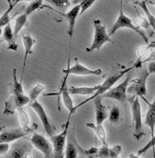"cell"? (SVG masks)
I'll use <instances>...</instances> for the list:
<instances>
[{
	"label": "cell",
	"mask_w": 155,
	"mask_h": 158,
	"mask_svg": "<svg viewBox=\"0 0 155 158\" xmlns=\"http://www.w3.org/2000/svg\"><path fill=\"white\" fill-rule=\"evenodd\" d=\"M121 28H128V29H130V30H133L134 31H136L138 34H140V37L147 43V44H149V39H148V37L146 36V34L144 33V31H142V30H140L139 27H137L134 23H133V21H132V19H130V18H128L125 13H124V11H123V2L121 1L120 2V14H119V16H118V19H116V21L114 22V24L112 26V28H111V30H110V31H109V36L111 37L113 34H114L115 32H116V31H118L119 29H121Z\"/></svg>",
	"instance_id": "cell-1"
},
{
	"label": "cell",
	"mask_w": 155,
	"mask_h": 158,
	"mask_svg": "<svg viewBox=\"0 0 155 158\" xmlns=\"http://www.w3.org/2000/svg\"><path fill=\"white\" fill-rule=\"evenodd\" d=\"M94 38H93V42L91 46L88 48H86V51L91 53L95 50L100 51V48L103 46V44H105L106 43H113V40L111 39V37L109 36V34L107 33L106 31V27L104 24H102L101 20L100 19H94Z\"/></svg>",
	"instance_id": "cell-2"
},
{
	"label": "cell",
	"mask_w": 155,
	"mask_h": 158,
	"mask_svg": "<svg viewBox=\"0 0 155 158\" xmlns=\"http://www.w3.org/2000/svg\"><path fill=\"white\" fill-rule=\"evenodd\" d=\"M72 115H69L66 124L64 125L63 131L57 134L50 137V141L53 146V158H64L65 153V143H66V138L68 135V130L70 126Z\"/></svg>",
	"instance_id": "cell-3"
},
{
	"label": "cell",
	"mask_w": 155,
	"mask_h": 158,
	"mask_svg": "<svg viewBox=\"0 0 155 158\" xmlns=\"http://www.w3.org/2000/svg\"><path fill=\"white\" fill-rule=\"evenodd\" d=\"M131 105V110L134 119V137L139 141L144 136L143 126H142V118H141V106L140 104L139 96H133L129 99Z\"/></svg>",
	"instance_id": "cell-4"
},
{
	"label": "cell",
	"mask_w": 155,
	"mask_h": 158,
	"mask_svg": "<svg viewBox=\"0 0 155 158\" xmlns=\"http://www.w3.org/2000/svg\"><path fill=\"white\" fill-rule=\"evenodd\" d=\"M133 68H130V69H126V70H124V71H122V72H120V73H118V74H115V75H111V76H109L104 81H103V83L102 84H100V89L90 97V98H88V99H86V100H85V101H83L81 104H79V105H77L74 108H75V110L77 109V108H79V107H81L82 106H84V105H86V103H88L89 101H91V100H94V99H96L97 97H99V96H101L102 94H104L105 93H107L110 89H112L113 88V86L124 76V74L125 73H126V72H128L129 70H131Z\"/></svg>",
	"instance_id": "cell-5"
},
{
	"label": "cell",
	"mask_w": 155,
	"mask_h": 158,
	"mask_svg": "<svg viewBox=\"0 0 155 158\" xmlns=\"http://www.w3.org/2000/svg\"><path fill=\"white\" fill-rule=\"evenodd\" d=\"M129 81H130V75L128 74L126 79L122 83H120L119 85L110 89L107 93L102 94L100 97L102 99L103 98H110V99L116 100L120 103H125L127 100L126 92H127Z\"/></svg>",
	"instance_id": "cell-6"
},
{
	"label": "cell",
	"mask_w": 155,
	"mask_h": 158,
	"mask_svg": "<svg viewBox=\"0 0 155 158\" xmlns=\"http://www.w3.org/2000/svg\"><path fill=\"white\" fill-rule=\"evenodd\" d=\"M29 106H30V107H32V108L35 111V113L38 115V117H39V118H40V120H41V122H42V124H43V127H44V129H45L46 134L49 136V138L52 137L53 135H55V134H54V133H55V127L53 126L51 120L49 119L48 116L46 115V111H45L43 106H42L37 100L34 101V102L30 103Z\"/></svg>",
	"instance_id": "cell-7"
},
{
	"label": "cell",
	"mask_w": 155,
	"mask_h": 158,
	"mask_svg": "<svg viewBox=\"0 0 155 158\" xmlns=\"http://www.w3.org/2000/svg\"><path fill=\"white\" fill-rule=\"evenodd\" d=\"M30 141L32 145L35 147L38 151H40L45 156V158H53L52 143L46 137L38 133H33Z\"/></svg>",
	"instance_id": "cell-8"
},
{
	"label": "cell",
	"mask_w": 155,
	"mask_h": 158,
	"mask_svg": "<svg viewBox=\"0 0 155 158\" xmlns=\"http://www.w3.org/2000/svg\"><path fill=\"white\" fill-rule=\"evenodd\" d=\"M30 103V99L28 96L24 94H11L7 101L5 103V115H12L15 113V110H19L27 104Z\"/></svg>",
	"instance_id": "cell-9"
},
{
	"label": "cell",
	"mask_w": 155,
	"mask_h": 158,
	"mask_svg": "<svg viewBox=\"0 0 155 158\" xmlns=\"http://www.w3.org/2000/svg\"><path fill=\"white\" fill-rule=\"evenodd\" d=\"M63 72L65 73V75H78V76H86V75H97L100 76L102 73V70L100 69H90L86 68L85 66H83L79 61L78 58L75 57L74 58V65L73 66H70V58L68 60V68L66 69L63 70Z\"/></svg>",
	"instance_id": "cell-10"
},
{
	"label": "cell",
	"mask_w": 155,
	"mask_h": 158,
	"mask_svg": "<svg viewBox=\"0 0 155 158\" xmlns=\"http://www.w3.org/2000/svg\"><path fill=\"white\" fill-rule=\"evenodd\" d=\"M0 143H9L10 142L19 140L25 137L28 132L24 131L21 128H0Z\"/></svg>",
	"instance_id": "cell-11"
},
{
	"label": "cell",
	"mask_w": 155,
	"mask_h": 158,
	"mask_svg": "<svg viewBox=\"0 0 155 158\" xmlns=\"http://www.w3.org/2000/svg\"><path fill=\"white\" fill-rule=\"evenodd\" d=\"M150 73L145 71L143 75H141L139 79H136L133 81V84L127 88V93L128 94H133L134 96H140L144 98V96L147 94V87H146V81L149 77Z\"/></svg>",
	"instance_id": "cell-12"
},
{
	"label": "cell",
	"mask_w": 155,
	"mask_h": 158,
	"mask_svg": "<svg viewBox=\"0 0 155 158\" xmlns=\"http://www.w3.org/2000/svg\"><path fill=\"white\" fill-rule=\"evenodd\" d=\"M68 76L69 75H65V77L63 79V81H62V84H61L60 91L59 93H57V94H52V95H60V94H61L62 100H63V104H64L65 107L70 111V115H73L75 112V108H74L75 106H73V99L70 96L69 89L66 86V81H67Z\"/></svg>",
	"instance_id": "cell-13"
},
{
	"label": "cell",
	"mask_w": 155,
	"mask_h": 158,
	"mask_svg": "<svg viewBox=\"0 0 155 158\" xmlns=\"http://www.w3.org/2000/svg\"><path fill=\"white\" fill-rule=\"evenodd\" d=\"M95 110H96V125L101 126L105 119L109 117V111L106 106L102 104V98L100 96L94 99Z\"/></svg>",
	"instance_id": "cell-14"
},
{
	"label": "cell",
	"mask_w": 155,
	"mask_h": 158,
	"mask_svg": "<svg viewBox=\"0 0 155 158\" xmlns=\"http://www.w3.org/2000/svg\"><path fill=\"white\" fill-rule=\"evenodd\" d=\"M9 158H32L31 156V144L17 143L13 146L9 153Z\"/></svg>",
	"instance_id": "cell-15"
},
{
	"label": "cell",
	"mask_w": 155,
	"mask_h": 158,
	"mask_svg": "<svg viewBox=\"0 0 155 158\" xmlns=\"http://www.w3.org/2000/svg\"><path fill=\"white\" fill-rule=\"evenodd\" d=\"M80 9H81V6L80 5H76L74 6L71 10H69L68 12L66 13H61V15L67 19L68 22H69V31H68V34L69 36L72 38L73 35V31H74V25H75V20L77 19V17L79 16L80 14Z\"/></svg>",
	"instance_id": "cell-16"
},
{
	"label": "cell",
	"mask_w": 155,
	"mask_h": 158,
	"mask_svg": "<svg viewBox=\"0 0 155 158\" xmlns=\"http://www.w3.org/2000/svg\"><path fill=\"white\" fill-rule=\"evenodd\" d=\"M22 42H23V45H24V58H23V65H22V70H21V77H20V82L22 81V78H23V74H24V70H25V66H26V61H27V57L29 55L33 54V45L35 43V40L33 39L32 36L30 35H22Z\"/></svg>",
	"instance_id": "cell-17"
},
{
	"label": "cell",
	"mask_w": 155,
	"mask_h": 158,
	"mask_svg": "<svg viewBox=\"0 0 155 158\" xmlns=\"http://www.w3.org/2000/svg\"><path fill=\"white\" fill-rule=\"evenodd\" d=\"M3 39L7 43V49L17 51L18 46L16 44V38L14 36L13 30L11 28V23H8L6 27H4L3 30Z\"/></svg>",
	"instance_id": "cell-18"
},
{
	"label": "cell",
	"mask_w": 155,
	"mask_h": 158,
	"mask_svg": "<svg viewBox=\"0 0 155 158\" xmlns=\"http://www.w3.org/2000/svg\"><path fill=\"white\" fill-rule=\"evenodd\" d=\"M145 125L150 128L152 137H153L155 130V100L153 104L149 105V109L145 118Z\"/></svg>",
	"instance_id": "cell-19"
},
{
	"label": "cell",
	"mask_w": 155,
	"mask_h": 158,
	"mask_svg": "<svg viewBox=\"0 0 155 158\" xmlns=\"http://www.w3.org/2000/svg\"><path fill=\"white\" fill-rule=\"evenodd\" d=\"M78 156V150L76 147V142L74 139V135L72 134L69 137L67 146L65 149L64 153V157L65 158H77Z\"/></svg>",
	"instance_id": "cell-20"
},
{
	"label": "cell",
	"mask_w": 155,
	"mask_h": 158,
	"mask_svg": "<svg viewBox=\"0 0 155 158\" xmlns=\"http://www.w3.org/2000/svg\"><path fill=\"white\" fill-rule=\"evenodd\" d=\"M100 87V85L93 86V87H70L69 93L70 94H80V95H88V94H94Z\"/></svg>",
	"instance_id": "cell-21"
},
{
	"label": "cell",
	"mask_w": 155,
	"mask_h": 158,
	"mask_svg": "<svg viewBox=\"0 0 155 158\" xmlns=\"http://www.w3.org/2000/svg\"><path fill=\"white\" fill-rule=\"evenodd\" d=\"M108 119L112 124H113L115 126L121 124L123 121V113L121 111V108L117 106H113L112 107L111 111L109 112Z\"/></svg>",
	"instance_id": "cell-22"
},
{
	"label": "cell",
	"mask_w": 155,
	"mask_h": 158,
	"mask_svg": "<svg viewBox=\"0 0 155 158\" xmlns=\"http://www.w3.org/2000/svg\"><path fill=\"white\" fill-rule=\"evenodd\" d=\"M43 7H48V8L53 9V8L50 7L49 6H46L42 0H36V1H32V2L29 3V5L25 7L24 13H25L27 16H30V15H31L33 12H34L35 10L41 9V8H43Z\"/></svg>",
	"instance_id": "cell-23"
},
{
	"label": "cell",
	"mask_w": 155,
	"mask_h": 158,
	"mask_svg": "<svg viewBox=\"0 0 155 158\" xmlns=\"http://www.w3.org/2000/svg\"><path fill=\"white\" fill-rule=\"evenodd\" d=\"M86 126L87 128H90L92 129L95 133L97 134V136L99 137V139L102 142L103 145H108L107 142H106V131H105V129L103 128V126H98V125H95L93 123H86Z\"/></svg>",
	"instance_id": "cell-24"
},
{
	"label": "cell",
	"mask_w": 155,
	"mask_h": 158,
	"mask_svg": "<svg viewBox=\"0 0 155 158\" xmlns=\"http://www.w3.org/2000/svg\"><path fill=\"white\" fill-rule=\"evenodd\" d=\"M27 19H28V16L24 12L15 19V26H14V31H13L15 38L18 36L21 29L27 24Z\"/></svg>",
	"instance_id": "cell-25"
},
{
	"label": "cell",
	"mask_w": 155,
	"mask_h": 158,
	"mask_svg": "<svg viewBox=\"0 0 155 158\" xmlns=\"http://www.w3.org/2000/svg\"><path fill=\"white\" fill-rule=\"evenodd\" d=\"M17 69H13V81L12 83L9 84L11 94H23V88L21 82L18 81L17 80Z\"/></svg>",
	"instance_id": "cell-26"
},
{
	"label": "cell",
	"mask_w": 155,
	"mask_h": 158,
	"mask_svg": "<svg viewBox=\"0 0 155 158\" xmlns=\"http://www.w3.org/2000/svg\"><path fill=\"white\" fill-rule=\"evenodd\" d=\"M7 3H8V5H9V6L7 7V9L1 15V17H0V29L2 28V27H6L8 23H10V18H9V13L11 12V10H12V8L14 7V6L18 3V1H16V2H14V3H12L11 1H7Z\"/></svg>",
	"instance_id": "cell-27"
},
{
	"label": "cell",
	"mask_w": 155,
	"mask_h": 158,
	"mask_svg": "<svg viewBox=\"0 0 155 158\" xmlns=\"http://www.w3.org/2000/svg\"><path fill=\"white\" fill-rule=\"evenodd\" d=\"M19 118H20V123L21 125V129L26 131V132H30V128H29V116L27 115L26 111L23 109V107L20 108L19 110Z\"/></svg>",
	"instance_id": "cell-28"
},
{
	"label": "cell",
	"mask_w": 155,
	"mask_h": 158,
	"mask_svg": "<svg viewBox=\"0 0 155 158\" xmlns=\"http://www.w3.org/2000/svg\"><path fill=\"white\" fill-rule=\"evenodd\" d=\"M45 89H46V87L44 85H42V84H36V85H34L30 90V92L28 93V97L30 99V103L36 101L37 100V97L39 96V94L42 92H44Z\"/></svg>",
	"instance_id": "cell-29"
},
{
	"label": "cell",
	"mask_w": 155,
	"mask_h": 158,
	"mask_svg": "<svg viewBox=\"0 0 155 158\" xmlns=\"http://www.w3.org/2000/svg\"><path fill=\"white\" fill-rule=\"evenodd\" d=\"M137 4L143 9L144 13L147 16L148 19V22L150 24V26L153 27V29L155 31V17L150 12V10L147 7V1H141V2H137Z\"/></svg>",
	"instance_id": "cell-30"
},
{
	"label": "cell",
	"mask_w": 155,
	"mask_h": 158,
	"mask_svg": "<svg viewBox=\"0 0 155 158\" xmlns=\"http://www.w3.org/2000/svg\"><path fill=\"white\" fill-rule=\"evenodd\" d=\"M94 158H111V148L108 145H102L100 148H98Z\"/></svg>",
	"instance_id": "cell-31"
},
{
	"label": "cell",
	"mask_w": 155,
	"mask_h": 158,
	"mask_svg": "<svg viewBox=\"0 0 155 158\" xmlns=\"http://www.w3.org/2000/svg\"><path fill=\"white\" fill-rule=\"evenodd\" d=\"M48 2L51 5H54L55 6L60 7L61 9H66L71 5V3L68 0H49Z\"/></svg>",
	"instance_id": "cell-32"
},
{
	"label": "cell",
	"mask_w": 155,
	"mask_h": 158,
	"mask_svg": "<svg viewBox=\"0 0 155 158\" xmlns=\"http://www.w3.org/2000/svg\"><path fill=\"white\" fill-rule=\"evenodd\" d=\"M151 148H155V134L153 137H152V139H151V141L142 148V149H140L139 152H138V156H141V155H143V154H145V153H147Z\"/></svg>",
	"instance_id": "cell-33"
},
{
	"label": "cell",
	"mask_w": 155,
	"mask_h": 158,
	"mask_svg": "<svg viewBox=\"0 0 155 158\" xmlns=\"http://www.w3.org/2000/svg\"><path fill=\"white\" fill-rule=\"evenodd\" d=\"M93 4H95V1L94 0H85V1H82L79 3L80 6H81V9H80V14L79 15H82L84 14Z\"/></svg>",
	"instance_id": "cell-34"
},
{
	"label": "cell",
	"mask_w": 155,
	"mask_h": 158,
	"mask_svg": "<svg viewBox=\"0 0 155 158\" xmlns=\"http://www.w3.org/2000/svg\"><path fill=\"white\" fill-rule=\"evenodd\" d=\"M121 152H122L121 145H114L113 147H111V158H119Z\"/></svg>",
	"instance_id": "cell-35"
},
{
	"label": "cell",
	"mask_w": 155,
	"mask_h": 158,
	"mask_svg": "<svg viewBox=\"0 0 155 158\" xmlns=\"http://www.w3.org/2000/svg\"><path fill=\"white\" fill-rule=\"evenodd\" d=\"M9 151L8 143H0V156H5Z\"/></svg>",
	"instance_id": "cell-36"
},
{
	"label": "cell",
	"mask_w": 155,
	"mask_h": 158,
	"mask_svg": "<svg viewBox=\"0 0 155 158\" xmlns=\"http://www.w3.org/2000/svg\"><path fill=\"white\" fill-rule=\"evenodd\" d=\"M148 72L150 74H155V60H153L149 63L148 66Z\"/></svg>",
	"instance_id": "cell-37"
},
{
	"label": "cell",
	"mask_w": 155,
	"mask_h": 158,
	"mask_svg": "<svg viewBox=\"0 0 155 158\" xmlns=\"http://www.w3.org/2000/svg\"><path fill=\"white\" fill-rule=\"evenodd\" d=\"M129 158H140L139 156H135V155H130Z\"/></svg>",
	"instance_id": "cell-38"
},
{
	"label": "cell",
	"mask_w": 155,
	"mask_h": 158,
	"mask_svg": "<svg viewBox=\"0 0 155 158\" xmlns=\"http://www.w3.org/2000/svg\"><path fill=\"white\" fill-rule=\"evenodd\" d=\"M149 3H150V4H152V5H153V6H155V1H150Z\"/></svg>",
	"instance_id": "cell-39"
},
{
	"label": "cell",
	"mask_w": 155,
	"mask_h": 158,
	"mask_svg": "<svg viewBox=\"0 0 155 158\" xmlns=\"http://www.w3.org/2000/svg\"><path fill=\"white\" fill-rule=\"evenodd\" d=\"M3 42H4V39H3V38H2V39H0V44H2Z\"/></svg>",
	"instance_id": "cell-40"
}]
</instances>
